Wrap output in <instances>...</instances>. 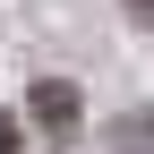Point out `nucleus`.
I'll use <instances>...</instances> for the list:
<instances>
[{
    "label": "nucleus",
    "mask_w": 154,
    "mask_h": 154,
    "mask_svg": "<svg viewBox=\"0 0 154 154\" xmlns=\"http://www.w3.org/2000/svg\"><path fill=\"white\" fill-rule=\"evenodd\" d=\"M9 146H17V120H9V111H0V154H9Z\"/></svg>",
    "instance_id": "nucleus-3"
},
{
    "label": "nucleus",
    "mask_w": 154,
    "mask_h": 154,
    "mask_svg": "<svg viewBox=\"0 0 154 154\" xmlns=\"http://www.w3.org/2000/svg\"><path fill=\"white\" fill-rule=\"evenodd\" d=\"M120 9H128V17H137V26H154V0H120Z\"/></svg>",
    "instance_id": "nucleus-2"
},
{
    "label": "nucleus",
    "mask_w": 154,
    "mask_h": 154,
    "mask_svg": "<svg viewBox=\"0 0 154 154\" xmlns=\"http://www.w3.org/2000/svg\"><path fill=\"white\" fill-rule=\"evenodd\" d=\"M77 111H86V94H77L69 77H43V86H34V120L43 128H77Z\"/></svg>",
    "instance_id": "nucleus-1"
}]
</instances>
